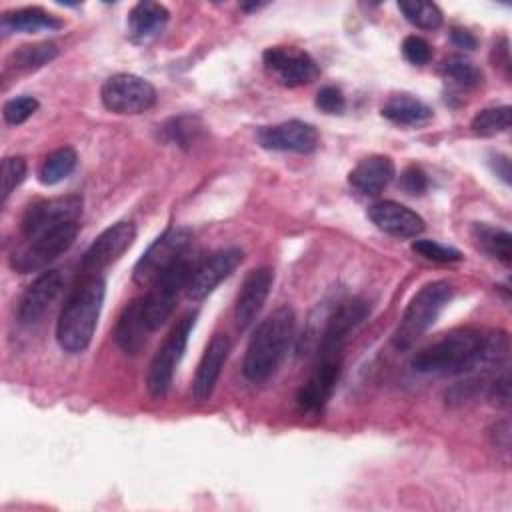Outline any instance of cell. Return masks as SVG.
Instances as JSON below:
<instances>
[{
  "label": "cell",
  "instance_id": "cell-22",
  "mask_svg": "<svg viewBox=\"0 0 512 512\" xmlns=\"http://www.w3.org/2000/svg\"><path fill=\"white\" fill-rule=\"evenodd\" d=\"M152 330L146 324L144 318V304H142V296L134 298L130 304H126V308L122 310L118 324H116V344L120 346V350L124 354H138L148 340V334Z\"/></svg>",
  "mask_w": 512,
  "mask_h": 512
},
{
  "label": "cell",
  "instance_id": "cell-16",
  "mask_svg": "<svg viewBox=\"0 0 512 512\" xmlns=\"http://www.w3.org/2000/svg\"><path fill=\"white\" fill-rule=\"evenodd\" d=\"M370 314V306L362 298H352L342 302L328 318L320 340H318V352H342L344 342L352 334L354 328H358L366 316Z\"/></svg>",
  "mask_w": 512,
  "mask_h": 512
},
{
  "label": "cell",
  "instance_id": "cell-2",
  "mask_svg": "<svg viewBox=\"0 0 512 512\" xmlns=\"http://www.w3.org/2000/svg\"><path fill=\"white\" fill-rule=\"evenodd\" d=\"M296 334V314L290 306H280L268 314L254 330L244 362L242 372L250 382L268 380L282 360L286 358Z\"/></svg>",
  "mask_w": 512,
  "mask_h": 512
},
{
  "label": "cell",
  "instance_id": "cell-5",
  "mask_svg": "<svg viewBox=\"0 0 512 512\" xmlns=\"http://www.w3.org/2000/svg\"><path fill=\"white\" fill-rule=\"evenodd\" d=\"M198 262L188 254L182 256L176 264H172L166 272H162L154 282L152 288L142 296L144 304V318L148 328L154 332L158 330L172 314L176 300L182 290H186L188 280L194 272Z\"/></svg>",
  "mask_w": 512,
  "mask_h": 512
},
{
  "label": "cell",
  "instance_id": "cell-30",
  "mask_svg": "<svg viewBox=\"0 0 512 512\" xmlns=\"http://www.w3.org/2000/svg\"><path fill=\"white\" fill-rule=\"evenodd\" d=\"M508 128H510V106L484 108L470 122V130L482 138L496 136L500 132H506Z\"/></svg>",
  "mask_w": 512,
  "mask_h": 512
},
{
  "label": "cell",
  "instance_id": "cell-11",
  "mask_svg": "<svg viewBox=\"0 0 512 512\" xmlns=\"http://www.w3.org/2000/svg\"><path fill=\"white\" fill-rule=\"evenodd\" d=\"M82 214V196L66 194L56 198H44L30 204L22 216V236L26 240L40 236L66 222H78Z\"/></svg>",
  "mask_w": 512,
  "mask_h": 512
},
{
  "label": "cell",
  "instance_id": "cell-4",
  "mask_svg": "<svg viewBox=\"0 0 512 512\" xmlns=\"http://www.w3.org/2000/svg\"><path fill=\"white\" fill-rule=\"evenodd\" d=\"M454 286L446 280H434L424 284L404 308L400 324L394 332V346L400 350L410 348L440 316L444 306L452 300Z\"/></svg>",
  "mask_w": 512,
  "mask_h": 512
},
{
  "label": "cell",
  "instance_id": "cell-28",
  "mask_svg": "<svg viewBox=\"0 0 512 512\" xmlns=\"http://www.w3.org/2000/svg\"><path fill=\"white\" fill-rule=\"evenodd\" d=\"M76 160H78V156H76L74 148H70V146H62V148L52 150L44 158V162L38 170V180L44 186H54V184L62 182L76 168Z\"/></svg>",
  "mask_w": 512,
  "mask_h": 512
},
{
  "label": "cell",
  "instance_id": "cell-25",
  "mask_svg": "<svg viewBox=\"0 0 512 512\" xmlns=\"http://www.w3.org/2000/svg\"><path fill=\"white\" fill-rule=\"evenodd\" d=\"M380 112L386 120L400 126H420L432 118V108L410 94H394Z\"/></svg>",
  "mask_w": 512,
  "mask_h": 512
},
{
  "label": "cell",
  "instance_id": "cell-14",
  "mask_svg": "<svg viewBox=\"0 0 512 512\" xmlns=\"http://www.w3.org/2000/svg\"><path fill=\"white\" fill-rule=\"evenodd\" d=\"M242 258H244V252L240 248H224L210 254L202 262H198L186 286L188 298L192 300L206 298L210 292H214V288L222 280H226L238 268Z\"/></svg>",
  "mask_w": 512,
  "mask_h": 512
},
{
  "label": "cell",
  "instance_id": "cell-36",
  "mask_svg": "<svg viewBox=\"0 0 512 512\" xmlns=\"http://www.w3.org/2000/svg\"><path fill=\"white\" fill-rule=\"evenodd\" d=\"M198 130V126H194V118L188 116H180V118H172L164 128V136L170 142H178L182 146H186L190 142V138H194V132Z\"/></svg>",
  "mask_w": 512,
  "mask_h": 512
},
{
  "label": "cell",
  "instance_id": "cell-40",
  "mask_svg": "<svg viewBox=\"0 0 512 512\" xmlns=\"http://www.w3.org/2000/svg\"><path fill=\"white\" fill-rule=\"evenodd\" d=\"M450 38H452V42H454L458 48H464V50H474L476 44H478V40L474 38V34L468 32V30H464V28H452V30H450Z\"/></svg>",
  "mask_w": 512,
  "mask_h": 512
},
{
  "label": "cell",
  "instance_id": "cell-33",
  "mask_svg": "<svg viewBox=\"0 0 512 512\" xmlns=\"http://www.w3.org/2000/svg\"><path fill=\"white\" fill-rule=\"evenodd\" d=\"M412 250L418 252L420 256H424L426 260H432V262H458V260H462L460 250L444 246V244H440L436 240H428V238L414 240Z\"/></svg>",
  "mask_w": 512,
  "mask_h": 512
},
{
  "label": "cell",
  "instance_id": "cell-29",
  "mask_svg": "<svg viewBox=\"0 0 512 512\" xmlns=\"http://www.w3.org/2000/svg\"><path fill=\"white\" fill-rule=\"evenodd\" d=\"M442 76L460 90H470L482 84V70L462 56H450L442 62Z\"/></svg>",
  "mask_w": 512,
  "mask_h": 512
},
{
  "label": "cell",
  "instance_id": "cell-26",
  "mask_svg": "<svg viewBox=\"0 0 512 512\" xmlns=\"http://www.w3.org/2000/svg\"><path fill=\"white\" fill-rule=\"evenodd\" d=\"M472 238H474L476 246L482 252H486L490 258H496L504 266L510 264V260H512V252H510L512 236H510L508 230L494 228L490 224L480 222V224L472 226Z\"/></svg>",
  "mask_w": 512,
  "mask_h": 512
},
{
  "label": "cell",
  "instance_id": "cell-1",
  "mask_svg": "<svg viewBox=\"0 0 512 512\" xmlns=\"http://www.w3.org/2000/svg\"><path fill=\"white\" fill-rule=\"evenodd\" d=\"M104 302V280L100 274H84L68 294L58 322L56 340L68 354L84 352L94 336Z\"/></svg>",
  "mask_w": 512,
  "mask_h": 512
},
{
  "label": "cell",
  "instance_id": "cell-38",
  "mask_svg": "<svg viewBox=\"0 0 512 512\" xmlns=\"http://www.w3.org/2000/svg\"><path fill=\"white\" fill-rule=\"evenodd\" d=\"M400 186L406 194H412V196H420L426 192L428 188V178H426V172L420 168V166H408L402 176H400Z\"/></svg>",
  "mask_w": 512,
  "mask_h": 512
},
{
  "label": "cell",
  "instance_id": "cell-24",
  "mask_svg": "<svg viewBox=\"0 0 512 512\" xmlns=\"http://www.w3.org/2000/svg\"><path fill=\"white\" fill-rule=\"evenodd\" d=\"M64 22L46 12L44 8H38V6H28V8H18V10H12V12H6L4 18H2V30L4 32H26V34H32V32H44V30H58L62 28Z\"/></svg>",
  "mask_w": 512,
  "mask_h": 512
},
{
  "label": "cell",
  "instance_id": "cell-3",
  "mask_svg": "<svg viewBox=\"0 0 512 512\" xmlns=\"http://www.w3.org/2000/svg\"><path fill=\"white\" fill-rule=\"evenodd\" d=\"M484 334L474 328H458L416 352L412 368L420 374H490L482 364Z\"/></svg>",
  "mask_w": 512,
  "mask_h": 512
},
{
  "label": "cell",
  "instance_id": "cell-7",
  "mask_svg": "<svg viewBox=\"0 0 512 512\" xmlns=\"http://www.w3.org/2000/svg\"><path fill=\"white\" fill-rule=\"evenodd\" d=\"M78 230H80L78 222H66L52 230L42 232L40 236L26 240V244L20 250L12 252L10 266L20 274L44 270L50 262H54L58 256L70 250V246L78 236Z\"/></svg>",
  "mask_w": 512,
  "mask_h": 512
},
{
  "label": "cell",
  "instance_id": "cell-21",
  "mask_svg": "<svg viewBox=\"0 0 512 512\" xmlns=\"http://www.w3.org/2000/svg\"><path fill=\"white\" fill-rule=\"evenodd\" d=\"M394 162L388 156L372 154L362 158L348 174L350 186L364 194V196H376L380 194L394 178Z\"/></svg>",
  "mask_w": 512,
  "mask_h": 512
},
{
  "label": "cell",
  "instance_id": "cell-19",
  "mask_svg": "<svg viewBox=\"0 0 512 512\" xmlns=\"http://www.w3.org/2000/svg\"><path fill=\"white\" fill-rule=\"evenodd\" d=\"M368 218L376 224V228L396 238H416L424 230L422 216L394 200L374 202L368 208Z\"/></svg>",
  "mask_w": 512,
  "mask_h": 512
},
{
  "label": "cell",
  "instance_id": "cell-41",
  "mask_svg": "<svg viewBox=\"0 0 512 512\" xmlns=\"http://www.w3.org/2000/svg\"><path fill=\"white\" fill-rule=\"evenodd\" d=\"M490 164H492V170L496 172V176H498L504 184H510V160H508V156H504V154H494L492 160H490Z\"/></svg>",
  "mask_w": 512,
  "mask_h": 512
},
{
  "label": "cell",
  "instance_id": "cell-15",
  "mask_svg": "<svg viewBox=\"0 0 512 512\" xmlns=\"http://www.w3.org/2000/svg\"><path fill=\"white\" fill-rule=\"evenodd\" d=\"M256 138L262 148L280 150V152L308 154V152H314L318 146L316 128L302 120H288L274 126H262Z\"/></svg>",
  "mask_w": 512,
  "mask_h": 512
},
{
  "label": "cell",
  "instance_id": "cell-8",
  "mask_svg": "<svg viewBox=\"0 0 512 512\" xmlns=\"http://www.w3.org/2000/svg\"><path fill=\"white\" fill-rule=\"evenodd\" d=\"M192 244V232L182 226L166 228L140 256L134 266V282L140 286L152 284L162 272H166L172 264H176L182 256L188 254Z\"/></svg>",
  "mask_w": 512,
  "mask_h": 512
},
{
  "label": "cell",
  "instance_id": "cell-31",
  "mask_svg": "<svg viewBox=\"0 0 512 512\" xmlns=\"http://www.w3.org/2000/svg\"><path fill=\"white\" fill-rule=\"evenodd\" d=\"M404 18L422 30H434L442 24V10L434 2H398Z\"/></svg>",
  "mask_w": 512,
  "mask_h": 512
},
{
  "label": "cell",
  "instance_id": "cell-23",
  "mask_svg": "<svg viewBox=\"0 0 512 512\" xmlns=\"http://www.w3.org/2000/svg\"><path fill=\"white\" fill-rule=\"evenodd\" d=\"M170 12L158 2H138L128 14V30L134 40H150L162 32Z\"/></svg>",
  "mask_w": 512,
  "mask_h": 512
},
{
  "label": "cell",
  "instance_id": "cell-32",
  "mask_svg": "<svg viewBox=\"0 0 512 512\" xmlns=\"http://www.w3.org/2000/svg\"><path fill=\"white\" fill-rule=\"evenodd\" d=\"M26 160L22 156H8L2 160V204L8 200L14 188L26 178Z\"/></svg>",
  "mask_w": 512,
  "mask_h": 512
},
{
  "label": "cell",
  "instance_id": "cell-10",
  "mask_svg": "<svg viewBox=\"0 0 512 512\" xmlns=\"http://www.w3.org/2000/svg\"><path fill=\"white\" fill-rule=\"evenodd\" d=\"M342 372V352H318L308 380L300 386L296 402L306 414H318L330 400Z\"/></svg>",
  "mask_w": 512,
  "mask_h": 512
},
{
  "label": "cell",
  "instance_id": "cell-27",
  "mask_svg": "<svg viewBox=\"0 0 512 512\" xmlns=\"http://www.w3.org/2000/svg\"><path fill=\"white\" fill-rule=\"evenodd\" d=\"M58 56V48L52 42H40V44H24L20 48H16L8 60H6V68L14 70V72H32L38 70L42 66H46L48 62H52Z\"/></svg>",
  "mask_w": 512,
  "mask_h": 512
},
{
  "label": "cell",
  "instance_id": "cell-6",
  "mask_svg": "<svg viewBox=\"0 0 512 512\" xmlns=\"http://www.w3.org/2000/svg\"><path fill=\"white\" fill-rule=\"evenodd\" d=\"M194 320H196V312L184 314L174 324V328L168 332L162 346L154 354V358L148 366V374H146V388L152 398H162L170 390L176 366L184 356L190 332L194 328Z\"/></svg>",
  "mask_w": 512,
  "mask_h": 512
},
{
  "label": "cell",
  "instance_id": "cell-18",
  "mask_svg": "<svg viewBox=\"0 0 512 512\" xmlns=\"http://www.w3.org/2000/svg\"><path fill=\"white\" fill-rule=\"evenodd\" d=\"M62 290V274L58 270H44L36 276L18 300L16 316L22 324H34L56 300Z\"/></svg>",
  "mask_w": 512,
  "mask_h": 512
},
{
  "label": "cell",
  "instance_id": "cell-37",
  "mask_svg": "<svg viewBox=\"0 0 512 512\" xmlns=\"http://www.w3.org/2000/svg\"><path fill=\"white\" fill-rule=\"evenodd\" d=\"M316 106L326 114H342L346 108L344 94L336 86H324L316 94Z\"/></svg>",
  "mask_w": 512,
  "mask_h": 512
},
{
  "label": "cell",
  "instance_id": "cell-34",
  "mask_svg": "<svg viewBox=\"0 0 512 512\" xmlns=\"http://www.w3.org/2000/svg\"><path fill=\"white\" fill-rule=\"evenodd\" d=\"M38 100L34 96H16V98H10L4 108H2V114H4V120L12 126H18L22 122H26L36 110H38Z\"/></svg>",
  "mask_w": 512,
  "mask_h": 512
},
{
  "label": "cell",
  "instance_id": "cell-9",
  "mask_svg": "<svg viewBox=\"0 0 512 512\" xmlns=\"http://www.w3.org/2000/svg\"><path fill=\"white\" fill-rule=\"evenodd\" d=\"M100 98L104 108L114 114H140L154 106L156 90L148 80L120 72L104 80Z\"/></svg>",
  "mask_w": 512,
  "mask_h": 512
},
{
  "label": "cell",
  "instance_id": "cell-17",
  "mask_svg": "<svg viewBox=\"0 0 512 512\" xmlns=\"http://www.w3.org/2000/svg\"><path fill=\"white\" fill-rule=\"evenodd\" d=\"M274 282V272L270 268H254L246 274L234 302V322L238 330L248 328L260 314L270 288Z\"/></svg>",
  "mask_w": 512,
  "mask_h": 512
},
{
  "label": "cell",
  "instance_id": "cell-39",
  "mask_svg": "<svg viewBox=\"0 0 512 512\" xmlns=\"http://www.w3.org/2000/svg\"><path fill=\"white\" fill-rule=\"evenodd\" d=\"M486 394H488V398H490V402L494 406L506 408L508 402H510V378H508V372H502L500 376L490 380Z\"/></svg>",
  "mask_w": 512,
  "mask_h": 512
},
{
  "label": "cell",
  "instance_id": "cell-20",
  "mask_svg": "<svg viewBox=\"0 0 512 512\" xmlns=\"http://www.w3.org/2000/svg\"><path fill=\"white\" fill-rule=\"evenodd\" d=\"M228 354H230V338L226 334H214L206 344V350L198 362V368L192 380V396L198 402H204L212 396L216 382L220 378V372L228 360Z\"/></svg>",
  "mask_w": 512,
  "mask_h": 512
},
{
  "label": "cell",
  "instance_id": "cell-35",
  "mask_svg": "<svg viewBox=\"0 0 512 512\" xmlns=\"http://www.w3.org/2000/svg\"><path fill=\"white\" fill-rule=\"evenodd\" d=\"M402 54H404V58H406L410 64L424 66V64H428L430 58H432V48H430V44H428L424 38L412 34V36H406V38H404V42H402Z\"/></svg>",
  "mask_w": 512,
  "mask_h": 512
},
{
  "label": "cell",
  "instance_id": "cell-13",
  "mask_svg": "<svg viewBox=\"0 0 512 512\" xmlns=\"http://www.w3.org/2000/svg\"><path fill=\"white\" fill-rule=\"evenodd\" d=\"M136 240V226L132 222H116L108 226L96 240L88 246L82 256V272L98 274L112 262H116Z\"/></svg>",
  "mask_w": 512,
  "mask_h": 512
},
{
  "label": "cell",
  "instance_id": "cell-12",
  "mask_svg": "<svg viewBox=\"0 0 512 512\" xmlns=\"http://www.w3.org/2000/svg\"><path fill=\"white\" fill-rule=\"evenodd\" d=\"M264 66L278 78L282 86L298 88L310 84L318 76L314 58L294 46H272L264 52Z\"/></svg>",
  "mask_w": 512,
  "mask_h": 512
}]
</instances>
